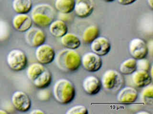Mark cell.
Returning a JSON list of instances; mask_svg holds the SVG:
<instances>
[{"label":"cell","mask_w":153,"mask_h":114,"mask_svg":"<svg viewBox=\"0 0 153 114\" xmlns=\"http://www.w3.org/2000/svg\"><path fill=\"white\" fill-rule=\"evenodd\" d=\"M54 61L57 67L63 72H75L81 66V56L75 50L64 49L55 55Z\"/></svg>","instance_id":"obj_1"},{"label":"cell","mask_w":153,"mask_h":114,"mask_svg":"<svg viewBox=\"0 0 153 114\" xmlns=\"http://www.w3.org/2000/svg\"><path fill=\"white\" fill-rule=\"evenodd\" d=\"M75 95V88L70 80L60 79L54 85L53 96L59 103L62 104L71 103L74 100Z\"/></svg>","instance_id":"obj_2"},{"label":"cell","mask_w":153,"mask_h":114,"mask_svg":"<svg viewBox=\"0 0 153 114\" xmlns=\"http://www.w3.org/2000/svg\"><path fill=\"white\" fill-rule=\"evenodd\" d=\"M31 18L37 26L46 27L54 20L55 11L48 4H37L31 10Z\"/></svg>","instance_id":"obj_3"},{"label":"cell","mask_w":153,"mask_h":114,"mask_svg":"<svg viewBox=\"0 0 153 114\" xmlns=\"http://www.w3.org/2000/svg\"><path fill=\"white\" fill-rule=\"evenodd\" d=\"M102 87L107 91H116L122 88L124 79L122 73L114 69H108L104 72L101 78Z\"/></svg>","instance_id":"obj_4"},{"label":"cell","mask_w":153,"mask_h":114,"mask_svg":"<svg viewBox=\"0 0 153 114\" xmlns=\"http://www.w3.org/2000/svg\"><path fill=\"white\" fill-rule=\"evenodd\" d=\"M6 60L9 67L15 72L24 70L27 66V57L25 52L19 49L10 50Z\"/></svg>","instance_id":"obj_5"},{"label":"cell","mask_w":153,"mask_h":114,"mask_svg":"<svg viewBox=\"0 0 153 114\" xmlns=\"http://www.w3.org/2000/svg\"><path fill=\"white\" fill-rule=\"evenodd\" d=\"M81 65L88 72H96L102 68V60L94 52H88L81 57Z\"/></svg>","instance_id":"obj_6"},{"label":"cell","mask_w":153,"mask_h":114,"mask_svg":"<svg viewBox=\"0 0 153 114\" xmlns=\"http://www.w3.org/2000/svg\"><path fill=\"white\" fill-rule=\"evenodd\" d=\"M129 52L136 60L146 58L149 53L147 44L141 38H134L129 43Z\"/></svg>","instance_id":"obj_7"},{"label":"cell","mask_w":153,"mask_h":114,"mask_svg":"<svg viewBox=\"0 0 153 114\" xmlns=\"http://www.w3.org/2000/svg\"><path fill=\"white\" fill-rule=\"evenodd\" d=\"M25 39L30 46L36 48L46 42L47 36L44 31L41 28L31 27L26 31Z\"/></svg>","instance_id":"obj_8"},{"label":"cell","mask_w":153,"mask_h":114,"mask_svg":"<svg viewBox=\"0 0 153 114\" xmlns=\"http://www.w3.org/2000/svg\"><path fill=\"white\" fill-rule=\"evenodd\" d=\"M11 102L14 108L20 112H27L31 107V99L25 92L17 91L11 97Z\"/></svg>","instance_id":"obj_9"},{"label":"cell","mask_w":153,"mask_h":114,"mask_svg":"<svg viewBox=\"0 0 153 114\" xmlns=\"http://www.w3.org/2000/svg\"><path fill=\"white\" fill-rule=\"evenodd\" d=\"M55 55L56 53L53 48L48 44L44 43L36 48V59L42 64H49L52 63L55 60Z\"/></svg>","instance_id":"obj_10"},{"label":"cell","mask_w":153,"mask_h":114,"mask_svg":"<svg viewBox=\"0 0 153 114\" xmlns=\"http://www.w3.org/2000/svg\"><path fill=\"white\" fill-rule=\"evenodd\" d=\"M94 0H75L74 11L79 18H85L90 16L94 10Z\"/></svg>","instance_id":"obj_11"},{"label":"cell","mask_w":153,"mask_h":114,"mask_svg":"<svg viewBox=\"0 0 153 114\" xmlns=\"http://www.w3.org/2000/svg\"><path fill=\"white\" fill-rule=\"evenodd\" d=\"M91 49L96 54L103 56L108 54L111 51V44L108 38L100 36L91 43Z\"/></svg>","instance_id":"obj_12"},{"label":"cell","mask_w":153,"mask_h":114,"mask_svg":"<svg viewBox=\"0 0 153 114\" xmlns=\"http://www.w3.org/2000/svg\"><path fill=\"white\" fill-rule=\"evenodd\" d=\"M33 20L28 14H17L12 20L13 27L19 32H26L33 26Z\"/></svg>","instance_id":"obj_13"},{"label":"cell","mask_w":153,"mask_h":114,"mask_svg":"<svg viewBox=\"0 0 153 114\" xmlns=\"http://www.w3.org/2000/svg\"><path fill=\"white\" fill-rule=\"evenodd\" d=\"M117 94V100L120 103L130 104L137 100L138 96V91L131 86H126L120 88Z\"/></svg>","instance_id":"obj_14"},{"label":"cell","mask_w":153,"mask_h":114,"mask_svg":"<svg viewBox=\"0 0 153 114\" xmlns=\"http://www.w3.org/2000/svg\"><path fill=\"white\" fill-rule=\"evenodd\" d=\"M82 88L86 94L94 96L98 94L101 90V81L96 76H87L82 81Z\"/></svg>","instance_id":"obj_15"},{"label":"cell","mask_w":153,"mask_h":114,"mask_svg":"<svg viewBox=\"0 0 153 114\" xmlns=\"http://www.w3.org/2000/svg\"><path fill=\"white\" fill-rule=\"evenodd\" d=\"M131 75L133 83L138 88H143L152 83V77L147 71L136 69Z\"/></svg>","instance_id":"obj_16"},{"label":"cell","mask_w":153,"mask_h":114,"mask_svg":"<svg viewBox=\"0 0 153 114\" xmlns=\"http://www.w3.org/2000/svg\"><path fill=\"white\" fill-rule=\"evenodd\" d=\"M49 30L50 34L53 37L60 38L68 32V26L64 20L58 19V20H53L49 24Z\"/></svg>","instance_id":"obj_17"},{"label":"cell","mask_w":153,"mask_h":114,"mask_svg":"<svg viewBox=\"0 0 153 114\" xmlns=\"http://www.w3.org/2000/svg\"><path fill=\"white\" fill-rule=\"evenodd\" d=\"M60 42L63 47L71 50H76L81 45L79 38L73 33L67 32L63 37H60Z\"/></svg>","instance_id":"obj_18"},{"label":"cell","mask_w":153,"mask_h":114,"mask_svg":"<svg viewBox=\"0 0 153 114\" xmlns=\"http://www.w3.org/2000/svg\"><path fill=\"white\" fill-rule=\"evenodd\" d=\"M52 80V73L49 69L46 68L45 70L41 74V75L33 80V83L38 89H42V88H47L51 84Z\"/></svg>","instance_id":"obj_19"},{"label":"cell","mask_w":153,"mask_h":114,"mask_svg":"<svg viewBox=\"0 0 153 114\" xmlns=\"http://www.w3.org/2000/svg\"><path fill=\"white\" fill-rule=\"evenodd\" d=\"M12 7L17 14H27L33 8L32 0H13Z\"/></svg>","instance_id":"obj_20"},{"label":"cell","mask_w":153,"mask_h":114,"mask_svg":"<svg viewBox=\"0 0 153 114\" xmlns=\"http://www.w3.org/2000/svg\"><path fill=\"white\" fill-rule=\"evenodd\" d=\"M75 0H56L55 2V9L60 13L70 14L74 11Z\"/></svg>","instance_id":"obj_21"},{"label":"cell","mask_w":153,"mask_h":114,"mask_svg":"<svg viewBox=\"0 0 153 114\" xmlns=\"http://www.w3.org/2000/svg\"><path fill=\"white\" fill-rule=\"evenodd\" d=\"M100 36V29L95 25L88 26L82 33V41L85 44H91Z\"/></svg>","instance_id":"obj_22"},{"label":"cell","mask_w":153,"mask_h":114,"mask_svg":"<svg viewBox=\"0 0 153 114\" xmlns=\"http://www.w3.org/2000/svg\"><path fill=\"white\" fill-rule=\"evenodd\" d=\"M45 69L46 67L44 66V64L41 63H33L27 67V75L28 78L33 82L35 79L41 75V74L45 70Z\"/></svg>","instance_id":"obj_23"},{"label":"cell","mask_w":153,"mask_h":114,"mask_svg":"<svg viewBox=\"0 0 153 114\" xmlns=\"http://www.w3.org/2000/svg\"><path fill=\"white\" fill-rule=\"evenodd\" d=\"M136 69V59L133 57L124 60L119 66V71L123 75H131Z\"/></svg>","instance_id":"obj_24"},{"label":"cell","mask_w":153,"mask_h":114,"mask_svg":"<svg viewBox=\"0 0 153 114\" xmlns=\"http://www.w3.org/2000/svg\"><path fill=\"white\" fill-rule=\"evenodd\" d=\"M143 89L141 93V100L145 104L152 105L153 104V86L152 83L143 87Z\"/></svg>","instance_id":"obj_25"},{"label":"cell","mask_w":153,"mask_h":114,"mask_svg":"<svg viewBox=\"0 0 153 114\" xmlns=\"http://www.w3.org/2000/svg\"><path fill=\"white\" fill-rule=\"evenodd\" d=\"M10 35V27L9 23L4 20H0V42L8 39Z\"/></svg>","instance_id":"obj_26"},{"label":"cell","mask_w":153,"mask_h":114,"mask_svg":"<svg viewBox=\"0 0 153 114\" xmlns=\"http://www.w3.org/2000/svg\"><path fill=\"white\" fill-rule=\"evenodd\" d=\"M66 114H88V110L84 105H75L66 111Z\"/></svg>","instance_id":"obj_27"},{"label":"cell","mask_w":153,"mask_h":114,"mask_svg":"<svg viewBox=\"0 0 153 114\" xmlns=\"http://www.w3.org/2000/svg\"><path fill=\"white\" fill-rule=\"evenodd\" d=\"M150 63H149V60L146 58H143L141 59L136 60V67L137 69H140V70H144L149 72V69H150Z\"/></svg>","instance_id":"obj_28"},{"label":"cell","mask_w":153,"mask_h":114,"mask_svg":"<svg viewBox=\"0 0 153 114\" xmlns=\"http://www.w3.org/2000/svg\"><path fill=\"white\" fill-rule=\"evenodd\" d=\"M37 96L39 100L46 102V101H48L50 99L51 94L49 90L46 89V88H42L38 92Z\"/></svg>","instance_id":"obj_29"},{"label":"cell","mask_w":153,"mask_h":114,"mask_svg":"<svg viewBox=\"0 0 153 114\" xmlns=\"http://www.w3.org/2000/svg\"><path fill=\"white\" fill-rule=\"evenodd\" d=\"M137 0H118V2L122 5H130V4H133Z\"/></svg>","instance_id":"obj_30"},{"label":"cell","mask_w":153,"mask_h":114,"mask_svg":"<svg viewBox=\"0 0 153 114\" xmlns=\"http://www.w3.org/2000/svg\"><path fill=\"white\" fill-rule=\"evenodd\" d=\"M30 114H44V112L43 110H39V109H35V110H31L30 112Z\"/></svg>","instance_id":"obj_31"},{"label":"cell","mask_w":153,"mask_h":114,"mask_svg":"<svg viewBox=\"0 0 153 114\" xmlns=\"http://www.w3.org/2000/svg\"><path fill=\"white\" fill-rule=\"evenodd\" d=\"M147 3L151 9L153 8V0H147Z\"/></svg>","instance_id":"obj_32"},{"label":"cell","mask_w":153,"mask_h":114,"mask_svg":"<svg viewBox=\"0 0 153 114\" xmlns=\"http://www.w3.org/2000/svg\"><path fill=\"white\" fill-rule=\"evenodd\" d=\"M7 112L6 110H2V109H0V114H7Z\"/></svg>","instance_id":"obj_33"},{"label":"cell","mask_w":153,"mask_h":114,"mask_svg":"<svg viewBox=\"0 0 153 114\" xmlns=\"http://www.w3.org/2000/svg\"><path fill=\"white\" fill-rule=\"evenodd\" d=\"M138 114H143V113H145V114H148L149 113H148L147 111H139V112H138V113H137Z\"/></svg>","instance_id":"obj_34"},{"label":"cell","mask_w":153,"mask_h":114,"mask_svg":"<svg viewBox=\"0 0 153 114\" xmlns=\"http://www.w3.org/2000/svg\"><path fill=\"white\" fill-rule=\"evenodd\" d=\"M104 1H106V2H113L115 0H104Z\"/></svg>","instance_id":"obj_35"}]
</instances>
